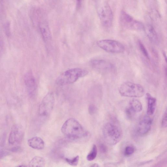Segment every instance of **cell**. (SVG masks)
<instances>
[{"label":"cell","instance_id":"1","mask_svg":"<svg viewBox=\"0 0 167 167\" xmlns=\"http://www.w3.org/2000/svg\"><path fill=\"white\" fill-rule=\"evenodd\" d=\"M61 130L64 135L72 139L82 138L88 134L81 124L73 118L67 120L62 126Z\"/></svg>","mask_w":167,"mask_h":167},{"label":"cell","instance_id":"2","mask_svg":"<svg viewBox=\"0 0 167 167\" xmlns=\"http://www.w3.org/2000/svg\"><path fill=\"white\" fill-rule=\"evenodd\" d=\"M103 133L106 142L111 145L116 144L122 137L121 128L117 125L111 122L106 123L103 126Z\"/></svg>","mask_w":167,"mask_h":167},{"label":"cell","instance_id":"3","mask_svg":"<svg viewBox=\"0 0 167 167\" xmlns=\"http://www.w3.org/2000/svg\"><path fill=\"white\" fill-rule=\"evenodd\" d=\"M88 73L86 70L79 68L70 69L59 76L56 80V83L61 85L71 84L87 75Z\"/></svg>","mask_w":167,"mask_h":167},{"label":"cell","instance_id":"4","mask_svg":"<svg viewBox=\"0 0 167 167\" xmlns=\"http://www.w3.org/2000/svg\"><path fill=\"white\" fill-rule=\"evenodd\" d=\"M119 92L122 96L132 98L141 97L145 93L141 85L130 81L123 83L119 87Z\"/></svg>","mask_w":167,"mask_h":167},{"label":"cell","instance_id":"5","mask_svg":"<svg viewBox=\"0 0 167 167\" xmlns=\"http://www.w3.org/2000/svg\"><path fill=\"white\" fill-rule=\"evenodd\" d=\"M97 44L103 51L114 54L122 53L125 50V47L122 43L114 40H100L97 42Z\"/></svg>","mask_w":167,"mask_h":167},{"label":"cell","instance_id":"6","mask_svg":"<svg viewBox=\"0 0 167 167\" xmlns=\"http://www.w3.org/2000/svg\"><path fill=\"white\" fill-rule=\"evenodd\" d=\"M119 20L121 25L127 29L135 31L144 29V26L141 22L133 18L125 11L121 12Z\"/></svg>","mask_w":167,"mask_h":167},{"label":"cell","instance_id":"7","mask_svg":"<svg viewBox=\"0 0 167 167\" xmlns=\"http://www.w3.org/2000/svg\"><path fill=\"white\" fill-rule=\"evenodd\" d=\"M98 14L103 25L106 28L111 27L113 24L114 16L109 5L105 3L100 6L98 10Z\"/></svg>","mask_w":167,"mask_h":167},{"label":"cell","instance_id":"8","mask_svg":"<svg viewBox=\"0 0 167 167\" xmlns=\"http://www.w3.org/2000/svg\"><path fill=\"white\" fill-rule=\"evenodd\" d=\"M92 69L102 73H108L114 71L115 67L112 63L102 59H93L90 62Z\"/></svg>","mask_w":167,"mask_h":167},{"label":"cell","instance_id":"9","mask_svg":"<svg viewBox=\"0 0 167 167\" xmlns=\"http://www.w3.org/2000/svg\"><path fill=\"white\" fill-rule=\"evenodd\" d=\"M54 94L51 92L48 93L43 98L40 105L39 113L40 115L43 116L49 115L54 107Z\"/></svg>","mask_w":167,"mask_h":167},{"label":"cell","instance_id":"10","mask_svg":"<svg viewBox=\"0 0 167 167\" xmlns=\"http://www.w3.org/2000/svg\"><path fill=\"white\" fill-rule=\"evenodd\" d=\"M153 119L149 115L143 117L138 123L136 131L139 135L143 136L151 130Z\"/></svg>","mask_w":167,"mask_h":167},{"label":"cell","instance_id":"11","mask_svg":"<svg viewBox=\"0 0 167 167\" xmlns=\"http://www.w3.org/2000/svg\"><path fill=\"white\" fill-rule=\"evenodd\" d=\"M23 130L21 126L17 125H13L9 136V143L14 145L21 142L23 137Z\"/></svg>","mask_w":167,"mask_h":167},{"label":"cell","instance_id":"12","mask_svg":"<svg viewBox=\"0 0 167 167\" xmlns=\"http://www.w3.org/2000/svg\"><path fill=\"white\" fill-rule=\"evenodd\" d=\"M24 81L29 95L31 97L34 96L36 93V83L32 72L29 71L26 73Z\"/></svg>","mask_w":167,"mask_h":167},{"label":"cell","instance_id":"13","mask_svg":"<svg viewBox=\"0 0 167 167\" xmlns=\"http://www.w3.org/2000/svg\"><path fill=\"white\" fill-rule=\"evenodd\" d=\"M146 98L147 103V115L149 116L152 115L154 114L156 108V99L149 93L146 94Z\"/></svg>","mask_w":167,"mask_h":167},{"label":"cell","instance_id":"14","mask_svg":"<svg viewBox=\"0 0 167 167\" xmlns=\"http://www.w3.org/2000/svg\"><path fill=\"white\" fill-rule=\"evenodd\" d=\"M145 30L147 36L149 40L155 44L159 43V38L157 33L153 26L151 25H147L144 26Z\"/></svg>","mask_w":167,"mask_h":167},{"label":"cell","instance_id":"15","mask_svg":"<svg viewBox=\"0 0 167 167\" xmlns=\"http://www.w3.org/2000/svg\"><path fill=\"white\" fill-rule=\"evenodd\" d=\"M39 28L44 40L47 42L51 40V32L48 23L45 22L40 23Z\"/></svg>","mask_w":167,"mask_h":167},{"label":"cell","instance_id":"16","mask_svg":"<svg viewBox=\"0 0 167 167\" xmlns=\"http://www.w3.org/2000/svg\"><path fill=\"white\" fill-rule=\"evenodd\" d=\"M28 144L31 147L36 149H42L45 147L44 141L38 137H35L29 140Z\"/></svg>","mask_w":167,"mask_h":167},{"label":"cell","instance_id":"17","mask_svg":"<svg viewBox=\"0 0 167 167\" xmlns=\"http://www.w3.org/2000/svg\"><path fill=\"white\" fill-rule=\"evenodd\" d=\"M130 108L134 113L141 112L143 109L142 103L139 100L133 99L129 102Z\"/></svg>","mask_w":167,"mask_h":167},{"label":"cell","instance_id":"18","mask_svg":"<svg viewBox=\"0 0 167 167\" xmlns=\"http://www.w3.org/2000/svg\"><path fill=\"white\" fill-rule=\"evenodd\" d=\"M45 164V159L39 156L34 157L29 163V166L31 167H44Z\"/></svg>","mask_w":167,"mask_h":167},{"label":"cell","instance_id":"19","mask_svg":"<svg viewBox=\"0 0 167 167\" xmlns=\"http://www.w3.org/2000/svg\"><path fill=\"white\" fill-rule=\"evenodd\" d=\"M138 44L140 51L142 54L147 59L150 61V58L149 53L143 43L141 41L138 40Z\"/></svg>","mask_w":167,"mask_h":167},{"label":"cell","instance_id":"20","mask_svg":"<svg viewBox=\"0 0 167 167\" xmlns=\"http://www.w3.org/2000/svg\"><path fill=\"white\" fill-rule=\"evenodd\" d=\"M97 149L96 145H94L92 146L91 152L89 153L86 157L87 160L89 161H92L94 160L97 155Z\"/></svg>","mask_w":167,"mask_h":167},{"label":"cell","instance_id":"21","mask_svg":"<svg viewBox=\"0 0 167 167\" xmlns=\"http://www.w3.org/2000/svg\"><path fill=\"white\" fill-rule=\"evenodd\" d=\"M135 152V149L132 146H128L126 147L124 150V155L126 156L132 155Z\"/></svg>","mask_w":167,"mask_h":167},{"label":"cell","instance_id":"22","mask_svg":"<svg viewBox=\"0 0 167 167\" xmlns=\"http://www.w3.org/2000/svg\"><path fill=\"white\" fill-rule=\"evenodd\" d=\"M79 158V156H77L72 159L66 158L65 159V161L70 165L76 166H77L78 164Z\"/></svg>","mask_w":167,"mask_h":167},{"label":"cell","instance_id":"23","mask_svg":"<svg viewBox=\"0 0 167 167\" xmlns=\"http://www.w3.org/2000/svg\"><path fill=\"white\" fill-rule=\"evenodd\" d=\"M4 30L6 35L7 37L11 35L10 24L9 22H6L4 26Z\"/></svg>","mask_w":167,"mask_h":167},{"label":"cell","instance_id":"24","mask_svg":"<svg viewBox=\"0 0 167 167\" xmlns=\"http://www.w3.org/2000/svg\"><path fill=\"white\" fill-rule=\"evenodd\" d=\"M162 126L163 128H166L167 125V112L166 111L163 114L161 122Z\"/></svg>","mask_w":167,"mask_h":167},{"label":"cell","instance_id":"25","mask_svg":"<svg viewBox=\"0 0 167 167\" xmlns=\"http://www.w3.org/2000/svg\"><path fill=\"white\" fill-rule=\"evenodd\" d=\"M99 148L100 151L103 153H106L108 152L107 147L103 143L100 144L99 145Z\"/></svg>","mask_w":167,"mask_h":167},{"label":"cell","instance_id":"26","mask_svg":"<svg viewBox=\"0 0 167 167\" xmlns=\"http://www.w3.org/2000/svg\"><path fill=\"white\" fill-rule=\"evenodd\" d=\"M97 111L96 107L93 105H90L89 107V112L90 114L93 115L95 114Z\"/></svg>","mask_w":167,"mask_h":167},{"label":"cell","instance_id":"27","mask_svg":"<svg viewBox=\"0 0 167 167\" xmlns=\"http://www.w3.org/2000/svg\"><path fill=\"white\" fill-rule=\"evenodd\" d=\"M133 112L132 110L129 108H127L125 110L126 114L128 118L131 119L132 117Z\"/></svg>","mask_w":167,"mask_h":167},{"label":"cell","instance_id":"28","mask_svg":"<svg viewBox=\"0 0 167 167\" xmlns=\"http://www.w3.org/2000/svg\"><path fill=\"white\" fill-rule=\"evenodd\" d=\"M4 42L1 34H0V54H2L4 49Z\"/></svg>","mask_w":167,"mask_h":167},{"label":"cell","instance_id":"29","mask_svg":"<svg viewBox=\"0 0 167 167\" xmlns=\"http://www.w3.org/2000/svg\"><path fill=\"white\" fill-rule=\"evenodd\" d=\"M8 152L5 150L2 149H0V159L8 155Z\"/></svg>","mask_w":167,"mask_h":167},{"label":"cell","instance_id":"30","mask_svg":"<svg viewBox=\"0 0 167 167\" xmlns=\"http://www.w3.org/2000/svg\"><path fill=\"white\" fill-rule=\"evenodd\" d=\"M76 8L79 9L81 7L83 0H76Z\"/></svg>","mask_w":167,"mask_h":167},{"label":"cell","instance_id":"31","mask_svg":"<svg viewBox=\"0 0 167 167\" xmlns=\"http://www.w3.org/2000/svg\"><path fill=\"white\" fill-rule=\"evenodd\" d=\"M21 148L19 146H15V147L12 148L11 151L13 152H17L21 150Z\"/></svg>","mask_w":167,"mask_h":167},{"label":"cell","instance_id":"32","mask_svg":"<svg viewBox=\"0 0 167 167\" xmlns=\"http://www.w3.org/2000/svg\"><path fill=\"white\" fill-rule=\"evenodd\" d=\"M163 56H164V58L165 59L166 62L167 59H166V53L165 52H164L163 53Z\"/></svg>","mask_w":167,"mask_h":167},{"label":"cell","instance_id":"33","mask_svg":"<svg viewBox=\"0 0 167 167\" xmlns=\"http://www.w3.org/2000/svg\"><path fill=\"white\" fill-rule=\"evenodd\" d=\"M91 167H99V166L97 164H96V163H94V164H93L91 166Z\"/></svg>","mask_w":167,"mask_h":167},{"label":"cell","instance_id":"34","mask_svg":"<svg viewBox=\"0 0 167 167\" xmlns=\"http://www.w3.org/2000/svg\"><path fill=\"white\" fill-rule=\"evenodd\" d=\"M3 0H0V2H2Z\"/></svg>","mask_w":167,"mask_h":167},{"label":"cell","instance_id":"35","mask_svg":"<svg viewBox=\"0 0 167 167\" xmlns=\"http://www.w3.org/2000/svg\"><path fill=\"white\" fill-rule=\"evenodd\" d=\"M93 1H97L98 0H93Z\"/></svg>","mask_w":167,"mask_h":167}]
</instances>
